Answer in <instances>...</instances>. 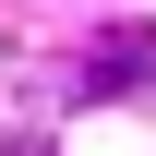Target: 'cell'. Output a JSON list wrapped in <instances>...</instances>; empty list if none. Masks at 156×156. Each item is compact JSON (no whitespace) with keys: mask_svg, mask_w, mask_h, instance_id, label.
<instances>
[{"mask_svg":"<svg viewBox=\"0 0 156 156\" xmlns=\"http://www.w3.org/2000/svg\"><path fill=\"white\" fill-rule=\"evenodd\" d=\"M84 72H96V84H132V72H144V36H96V60H84Z\"/></svg>","mask_w":156,"mask_h":156,"instance_id":"6da1fadb","label":"cell"}]
</instances>
